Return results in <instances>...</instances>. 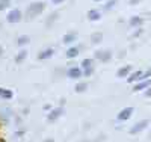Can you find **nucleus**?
Masks as SVG:
<instances>
[{
  "mask_svg": "<svg viewBox=\"0 0 151 142\" xmlns=\"http://www.w3.org/2000/svg\"><path fill=\"white\" fill-rule=\"evenodd\" d=\"M52 2H53L55 5H59V3H62V2H64V0H52Z\"/></svg>",
  "mask_w": 151,
  "mask_h": 142,
  "instance_id": "cd10ccee",
  "label": "nucleus"
},
{
  "mask_svg": "<svg viewBox=\"0 0 151 142\" xmlns=\"http://www.w3.org/2000/svg\"><path fill=\"white\" fill-rule=\"evenodd\" d=\"M144 23V18L142 17H137V15H134V17H132L130 18V21H129V24L132 26V27H139V26Z\"/></svg>",
  "mask_w": 151,
  "mask_h": 142,
  "instance_id": "ddd939ff",
  "label": "nucleus"
},
{
  "mask_svg": "<svg viewBox=\"0 0 151 142\" xmlns=\"http://www.w3.org/2000/svg\"><path fill=\"white\" fill-rule=\"evenodd\" d=\"M9 3H11V0H0V11L6 9L9 6Z\"/></svg>",
  "mask_w": 151,
  "mask_h": 142,
  "instance_id": "412c9836",
  "label": "nucleus"
},
{
  "mask_svg": "<svg viewBox=\"0 0 151 142\" xmlns=\"http://www.w3.org/2000/svg\"><path fill=\"white\" fill-rule=\"evenodd\" d=\"M92 71H94V70H92V67L85 68V70H83V76H86V77H88V76H92Z\"/></svg>",
  "mask_w": 151,
  "mask_h": 142,
  "instance_id": "b1692460",
  "label": "nucleus"
},
{
  "mask_svg": "<svg viewBox=\"0 0 151 142\" xmlns=\"http://www.w3.org/2000/svg\"><path fill=\"white\" fill-rule=\"evenodd\" d=\"M150 73H151V68H150Z\"/></svg>",
  "mask_w": 151,
  "mask_h": 142,
  "instance_id": "2f4dec72",
  "label": "nucleus"
},
{
  "mask_svg": "<svg viewBox=\"0 0 151 142\" xmlns=\"http://www.w3.org/2000/svg\"><path fill=\"white\" fill-rule=\"evenodd\" d=\"M132 115H133V107H125L118 113V120L119 121H127Z\"/></svg>",
  "mask_w": 151,
  "mask_h": 142,
  "instance_id": "20e7f679",
  "label": "nucleus"
},
{
  "mask_svg": "<svg viewBox=\"0 0 151 142\" xmlns=\"http://www.w3.org/2000/svg\"><path fill=\"white\" fill-rule=\"evenodd\" d=\"M44 142H55L53 139H47V141H44Z\"/></svg>",
  "mask_w": 151,
  "mask_h": 142,
  "instance_id": "c756f323",
  "label": "nucleus"
},
{
  "mask_svg": "<svg viewBox=\"0 0 151 142\" xmlns=\"http://www.w3.org/2000/svg\"><path fill=\"white\" fill-rule=\"evenodd\" d=\"M12 91H9V89H5V88H0V97L3 98H12Z\"/></svg>",
  "mask_w": 151,
  "mask_h": 142,
  "instance_id": "dca6fc26",
  "label": "nucleus"
},
{
  "mask_svg": "<svg viewBox=\"0 0 151 142\" xmlns=\"http://www.w3.org/2000/svg\"><path fill=\"white\" fill-rule=\"evenodd\" d=\"M29 41H30V38H29V36H26V35H23V36H20V38H18V41H17V43H18V45L21 47V45L29 44Z\"/></svg>",
  "mask_w": 151,
  "mask_h": 142,
  "instance_id": "6ab92c4d",
  "label": "nucleus"
},
{
  "mask_svg": "<svg viewBox=\"0 0 151 142\" xmlns=\"http://www.w3.org/2000/svg\"><path fill=\"white\" fill-rule=\"evenodd\" d=\"M95 58L101 62H107V61H110L112 53L109 50H98V51H95Z\"/></svg>",
  "mask_w": 151,
  "mask_h": 142,
  "instance_id": "7ed1b4c3",
  "label": "nucleus"
},
{
  "mask_svg": "<svg viewBox=\"0 0 151 142\" xmlns=\"http://www.w3.org/2000/svg\"><path fill=\"white\" fill-rule=\"evenodd\" d=\"M115 5H116V0H110V2H107V3L104 5V9L109 11V9H112L113 6H115Z\"/></svg>",
  "mask_w": 151,
  "mask_h": 142,
  "instance_id": "5701e85b",
  "label": "nucleus"
},
{
  "mask_svg": "<svg viewBox=\"0 0 151 142\" xmlns=\"http://www.w3.org/2000/svg\"><path fill=\"white\" fill-rule=\"evenodd\" d=\"M26 56H27V51H26V50H21L20 53L17 55V58H15V62H17V63H21L24 59H26Z\"/></svg>",
  "mask_w": 151,
  "mask_h": 142,
  "instance_id": "f3484780",
  "label": "nucleus"
},
{
  "mask_svg": "<svg viewBox=\"0 0 151 142\" xmlns=\"http://www.w3.org/2000/svg\"><path fill=\"white\" fill-rule=\"evenodd\" d=\"M82 76H83V73H82V70L77 68V67L68 70V77H70V79H79V77H82Z\"/></svg>",
  "mask_w": 151,
  "mask_h": 142,
  "instance_id": "0eeeda50",
  "label": "nucleus"
},
{
  "mask_svg": "<svg viewBox=\"0 0 151 142\" xmlns=\"http://www.w3.org/2000/svg\"><path fill=\"white\" fill-rule=\"evenodd\" d=\"M148 125V121L147 120H144V121H141V123H137V124H134L133 127H132V130H130V133L132 135H137L139 132H142L144 128Z\"/></svg>",
  "mask_w": 151,
  "mask_h": 142,
  "instance_id": "423d86ee",
  "label": "nucleus"
},
{
  "mask_svg": "<svg viewBox=\"0 0 151 142\" xmlns=\"http://www.w3.org/2000/svg\"><path fill=\"white\" fill-rule=\"evenodd\" d=\"M62 113H64V109H62V107H59V109H55V110H52V112L48 113V121H56V120H58V118L60 117Z\"/></svg>",
  "mask_w": 151,
  "mask_h": 142,
  "instance_id": "9d476101",
  "label": "nucleus"
},
{
  "mask_svg": "<svg viewBox=\"0 0 151 142\" xmlns=\"http://www.w3.org/2000/svg\"><path fill=\"white\" fill-rule=\"evenodd\" d=\"M142 76H144L142 71H136L134 74H130L129 76V82L132 83V82H136V80H142Z\"/></svg>",
  "mask_w": 151,
  "mask_h": 142,
  "instance_id": "2eb2a0df",
  "label": "nucleus"
},
{
  "mask_svg": "<svg viewBox=\"0 0 151 142\" xmlns=\"http://www.w3.org/2000/svg\"><path fill=\"white\" fill-rule=\"evenodd\" d=\"M145 97H151V86L148 89H145Z\"/></svg>",
  "mask_w": 151,
  "mask_h": 142,
  "instance_id": "393cba45",
  "label": "nucleus"
},
{
  "mask_svg": "<svg viewBox=\"0 0 151 142\" xmlns=\"http://www.w3.org/2000/svg\"><path fill=\"white\" fill-rule=\"evenodd\" d=\"M53 53H55V50H53V48H45V50H42L41 53H40L38 59H40V61H45V59H48V58H52Z\"/></svg>",
  "mask_w": 151,
  "mask_h": 142,
  "instance_id": "1a4fd4ad",
  "label": "nucleus"
},
{
  "mask_svg": "<svg viewBox=\"0 0 151 142\" xmlns=\"http://www.w3.org/2000/svg\"><path fill=\"white\" fill-rule=\"evenodd\" d=\"M130 71H132V65H125V67H122V68L118 70L116 77H127L130 74Z\"/></svg>",
  "mask_w": 151,
  "mask_h": 142,
  "instance_id": "f8f14e48",
  "label": "nucleus"
},
{
  "mask_svg": "<svg viewBox=\"0 0 151 142\" xmlns=\"http://www.w3.org/2000/svg\"><path fill=\"white\" fill-rule=\"evenodd\" d=\"M45 8V3L42 2H36V3H32L29 8H27V18H32L35 15H40L41 12L44 11Z\"/></svg>",
  "mask_w": 151,
  "mask_h": 142,
  "instance_id": "f257e3e1",
  "label": "nucleus"
},
{
  "mask_svg": "<svg viewBox=\"0 0 151 142\" xmlns=\"http://www.w3.org/2000/svg\"><path fill=\"white\" fill-rule=\"evenodd\" d=\"M76 38H77V33H76V32H73V33H67L64 38H62V43L67 44V45H70V44H73V43L76 41Z\"/></svg>",
  "mask_w": 151,
  "mask_h": 142,
  "instance_id": "9b49d317",
  "label": "nucleus"
},
{
  "mask_svg": "<svg viewBox=\"0 0 151 142\" xmlns=\"http://www.w3.org/2000/svg\"><path fill=\"white\" fill-rule=\"evenodd\" d=\"M151 86V79H145V80H141L137 85H134L133 91L137 92V91H145V89H148Z\"/></svg>",
  "mask_w": 151,
  "mask_h": 142,
  "instance_id": "39448f33",
  "label": "nucleus"
},
{
  "mask_svg": "<svg viewBox=\"0 0 151 142\" xmlns=\"http://www.w3.org/2000/svg\"><path fill=\"white\" fill-rule=\"evenodd\" d=\"M150 136H151V135H150Z\"/></svg>",
  "mask_w": 151,
  "mask_h": 142,
  "instance_id": "473e14b6",
  "label": "nucleus"
},
{
  "mask_svg": "<svg viewBox=\"0 0 151 142\" xmlns=\"http://www.w3.org/2000/svg\"><path fill=\"white\" fill-rule=\"evenodd\" d=\"M100 18H101V12H100V11L91 9L89 12H88V20H89V21H98Z\"/></svg>",
  "mask_w": 151,
  "mask_h": 142,
  "instance_id": "6e6552de",
  "label": "nucleus"
},
{
  "mask_svg": "<svg viewBox=\"0 0 151 142\" xmlns=\"http://www.w3.org/2000/svg\"><path fill=\"white\" fill-rule=\"evenodd\" d=\"M82 67H83V70H85V68L92 67V61H91V59H85V61L82 62Z\"/></svg>",
  "mask_w": 151,
  "mask_h": 142,
  "instance_id": "4be33fe9",
  "label": "nucleus"
},
{
  "mask_svg": "<svg viewBox=\"0 0 151 142\" xmlns=\"http://www.w3.org/2000/svg\"><path fill=\"white\" fill-rule=\"evenodd\" d=\"M139 2H141V0H129V3H130V5H137Z\"/></svg>",
  "mask_w": 151,
  "mask_h": 142,
  "instance_id": "bb28decb",
  "label": "nucleus"
},
{
  "mask_svg": "<svg viewBox=\"0 0 151 142\" xmlns=\"http://www.w3.org/2000/svg\"><path fill=\"white\" fill-rule=\"evenodd\" d=\"M94 2H101V0H94Z\"/></svg>",
  "mask_w": 151,
  "mask_h": 142,
  "instance_id": "7c9ffc66",
  "label": "nucleus"
},
{
  "mask_svg": "<svg viewBox=\"0 0 151 142\" xmlns=\"http://www.w3.org/2000/svg\"><path fill=\"white\" fill-rule=\"evenodd\" d=\"M21 17H23V14H21L20 9H12L11 12H8L6 20H8V23H11V24H15V23H18V21L21 20Z\"/></svg>",
  "mask_w": 151,
  "mask_h": 142,
  "instance_id": "f03ea898",
  "label": "nucleus"
},
{
  "mask_svg": "<svg viewBox=\"0 0 151 142\" xmlns=\"http://www.w3.org/2000/svg\"><path fill=\"white\" fill-rule=\"evenodd\" d=\"M2 55H3V47L0 45V56H2Z\"/></svg>",
  "mask_w": 151,
  "mask_h": 142,
  "instance_id": "c85d7f7f",
  "label": "nucleus"
},
{
  "mask_svg": "<svg viewBox=\"0 0 151 142\" xmlns=\"http://www.w3.org/2000/svg\"><path fill=\"white\" fill-rule=\"evenodd\" d=\"M101 40H103V35L98 32V33H94V35H92L91 43H92V44H98V43H101Z\"/></svg>",
  "mask_w": 151,
  "mask_h": 142,
  "instance_id": "a211bd4d",
  "label": "nucleus"
},
{
  "mask_svg": "<svg viewBox=\"0 0 151 142\" xmlns=\"http://www.w3.org/2000/svg\"><path fill=\"white\" fill-rule=\"evenodd\" d=\"M79 53H80V47H70V48L67 50V58H68V59L76 58Z\"/></svg>",
  "mask_w": 151,
  "mask_h": 142,
  "instance_id": "4468645a",
  "label": "nucleus"
},
{
  "mask_svg": "<svg viewBox=\"0 0 151 142\" xmlns=\"http://www.w3.org/2000/svg\"><path fill=\"white\" fill-rule=\"evenodd\" d=\"M141 33H142V30H141V29H139V30H137V32H134V33H133V35H132V36H133V38H137V36H139V35H141Z\"/></svg>",
  "mask_w": 151,
  "mask_h": 142,
  "instance_id": "a878e982",
  "label": "nucleus"
},
{
  "mask_svg": "<svg viewBox=\"0 0 151 142\" xmlns=\"http://www.w3.org/2000/svg\"><path fill=\"white\" fill-rule=\"evenodd\" d=\"M74 89H76V92H85L88 89V85L86 83H77Z\"/></svg>",
  "mask_w": 151,
  "mask_h": 142,
  "instance_id": "aec40b11",
  "label": "nucleus"
}]
</instances>
